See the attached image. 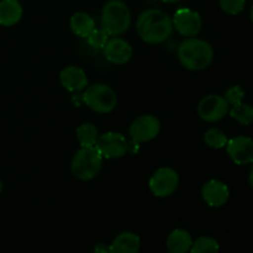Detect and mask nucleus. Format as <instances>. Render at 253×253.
<instances>
[{
  "mask_svg": "<svg viewBox=\"0 0 253 253\" xmlns=\"http://www.w3.org/2000/svg\"><path fill=\"white\" fill-rule=\"evenodd\" d=\"M244 96H245V90L242 89V86L234 85L225 91L224 98H225V100L227 101V104H229V105L234 106V105H237V104L242 103V100H244Z\"/></svg>",
  "mask_w": 253,
  "mask_h": 253,
  "instance_id": "25",
  "label": "nucleus"
},
{
  "mask_svg": "<svg viewBox=\"0 0 253 253\" xmlns=\"http://www.w3.org/2000/svg\"><path fill=\"white\" fill-rule=\"evenodd\" d=\"M131 26V11L123 0H109L101 10V29L109 36H120Z\"/></svg>",
  "mask_w": 253,
  "mask_h": 253,
  "instance_id": "3",
  "label": "nucleus"
},
{
  "mask_svg": "<svg viewBox=\"0 0 253 253\" xmlns=\"http://www.w3.org/2000/svg\"><path fill=\"white\" fill-rule=\"evenodd\" d=\"M219 244L215 239L209 236H202L190 247V253H219Z\"/></svg>",
  "mask_w": 253,
  "mask_h": 253,
  "instance_id": "21",
  "label": "nucleus"
},
{
  "mask_svg": "<svg viewBox=\"0 0 253 253\" xmlns=\"http://www.w3.org/2000/svg\"><path fill=\"white\" fill-rule=\"evenodd\" d=\"M227 155L236 165L253 163V140L247 136H237L226 143Z\"/></svg>",
  "mask_w": 253,
  "mask_h": 253,
  "instance_id": "11",
  "label": "nucleus"
},
{
  "mask_svg": "<svg viewBox=\"0 0 253 253\" xmlns=\"http://www.w3.org/2000/svg\"><path fill=\"white\" fill-rule=\"evenodd\" d=\"M95 148L103 158L116 160L121 158L127 152V141L120 132H108L99 136L95 143Z\"/></svg>",
  "mask_w": 253,
  "mask_h": 253,
  "instance_id": "7",
  "label": "nucleus"
},
{
  "mask_svg": "<svg viewBox=\"0 0 253 253\" xmlns=\"http://www.w3.org/2000/svg\"><path fill=\"white\" fill-rule=\"evenodd\" d=\"M83 100L86 106L99 114H109L116 108L118 96L106 84L96 83L88 86L83 94Z\"/></svg>",
  "mask_w": 253,
  "mask_h": 253,
  "instance_id": "5",
  "label": "nucleus"
},
{
  "mask_svg": "<svg viewBox=\"0 0 253 253\" xmlns=\"http://www.w3.org/2000/svg\"><path fill=\"white\" fill-rule=\"evenodd\" d=\"M136 30L140 39L146 43L160 44L170 36L173 22L162 10L147 9L138 15Z\"/></svg>",
  "mask_w": 253,
  "mask_h": 253,
  "instance_id": "1",
  "label": "nucleus"
},
{
  "mask_svg": "<svg viewBox=\"0 0 253 253\" xmlns=\"http://www.w3.org/2000/svg\"><path fill=\"white\" fill-rule=\"evenodd\" d=\"M163 2H167V4H174V2L180 1V0H162Z\"/></svg>",
  "mask_w": 253,
  "mask_h": 253,
  "instance_id": "28",
  "label": "nucleus"
},
{
  "mask_svg": "<svg viewBox=\"0 0 253 253\" xmlns=\"http://www.w3.org/2000/svg\"><path fill=\"white\" fill-rule=\"evenodd\" d=\"M99 138L98 128L94 124L84 123L77 128V140L82 147H89V146H95L96 141Z\"/></svg>",
  "mask_w": 253,
  "mask_h": 253,
  "instance_id": "19",
  "label": "nucleus"
},
{
  "mask_svg": "<svg viewBox=\"0 0 253 253\" xmlns=\"http://www.w3.org/2000/svg\"><path fill=\"white\" fill-rule=\"evenodd\" d=\"M59 81L62 85L69 91H81L88 86L85 72L76 66H68L62 69Z\"/></svg>",
  "mask_w": 253,
  "mask_h": 253,
  "instance_id": "14",
  "label": "nucleus"
},
{
  "mask_svg": "<svg viewBox=\"0 0 253 253\" xmlns=\"http://www.w3.org/2000/svg\"><path fill=\"white\" fill-rule=\"evenodd\" d=\"M204 141L209 147L219 150V148L226 147V143L229 140H227L226 135L219 128H209L204 133Z\"/></svg>",
  "mask_w": 253,
  "mask_h": 253,
  "instance_id": "22",
  "label": "nucleus"
},
{
  "mask_svg": "<svg viewBox=\"0 0 253 253\" xmlns=\"http://www.w3.org/2000/svg\"><path fill=\"white\" fill-rule=\"evenodd\" d=\"M103 166V157L95 146L81 147L72 160V173L81 180H90L99 174Z\"/></svg>",
  "mask_w": 253,
  "mask_h": 253,
  "instance_id": "4",
  "label": "nucleus"
},
{
  "mask_svg": "<svg viewBox=\"0 0 253 253\" xmlns=\"http://www.w3.org/2000/svg\"><path fill=\"white\" fill-rule=\"evenodd\" d=\"M249 183H250V187L253 189V166L251 168V170H250V174H249Z\"/></svg>",
  "mask_w": 253,
  "mask_h": 253,
  "instance_id": "27",
  "label": "nucleus"
},
{
  "mask_svg": "<svg viewBox=\"0 0 253 253\" xmlns=\"http://www.w3.org/2000/svg\"><path fill=\"white\" fill-rule=\"evenodd\" d=\"M86 41L90 47L95 49H103L106 42L109 41V35L103 29H94L90 34L86 36Z\"/></svg>",
  "mask_w": 253,
  "mask_h": 253,
  "instance_id": "23",
  "label": "nucleus"
},
{
  "mask_svg": "<svg viewBox=\"0 0 253 253\" xmlns=\"http://www.w3.org/2000/svg\"><path fill=\"white\" fill-rule=\"evenodd\" d=\"M230 115L242 125H251L253 123V106L250 104L240 103L232 106V109L230 110Z\"/></svg>",
  "mask_w": 253,
  "mask_h": 253,
  "instance_id": "20",
  "label": "nucleus"
},
{
  "mask_svg": "<svg viewBox=\"0 0 253 253\" xmlns=\"http://www.w3.org/2000/svg\"><path fill=\"white\" fill-rule=\"evenodd\" d=\"M140 237L133 232H123L111 242L110 253H137L140 250Z\"/></svg>",
  "mask_w": 253,
  "mask_h": 253,
  "instance_id": "15",
  "label": "nucleus"
},
{
  "mask_svg": "<svg viewBox=\"0 0 253 253\" xmlns=\"http://www.w3.org/2000/svg\"><path fill=\"white\" fill-rule=\"evenodd\" d=\"M173 29L177 30L182 36L193 37L202 30V16L199 12L189 7H180L174 12L172 19Z\"/></svg>",
  "mask_w": 253,
  "mask_h": 253,
  "instance_id": "9",
  "label": "nucleus"
},
{
  "mask_svg": "<svg viewBox=\"0 0 253 253\" xmlns=\"http://www.w3.org/2000/svg\"><path fill=\"white\" fill-rule=\"evenodd\" d=\"M202 197L209 207L220 208L226 204L229 200V187L221 180L211 179L203 185Z\"/></svg>",
  "mask_w": 253,
  "mask_h": 253,
  "instance_id": "13",
  "label": "nucleus"
},
{
  "mask_svg": "<svg viewBox=\"0 0 253 253\" xmlns=\"http://www.w3.org/2000/svg\"><path fill=\"white\" fill-rule=\"evenodd\" d=\"M214 49L204 40L187 39L178 47V59L183 67L190 71H203L211 64Z\"/></svg>",
  "mask_w": 253,
  "mask_h": 253,
  "instance_id": "2",
  "label": "nucleus"
},
{
  "mask_svg": "<svg viewBox=\"0 0 253 253\" xmlns=\"http://www.w3.org/2000/svg\"><path fill=\"white\" fill-rule=\"evenodd\" d=\"M69 25H71L72 32L83 39H86V36L95 29V22L93 17L83 11L72 15Z\"/></svg>",
  "mask_w": 253,
  "mask_h": 253,
  "instance_id": "18",
  "label": "nucleus"
},
{
  "mask_svg": "<svg viewBox=\"0 0 253 253\" xmlns=\"http://www.w3.org/2000/svg\"><path fill=\"white\" fill-rule=\"evenodd\" d=\"M179 184L178 173L170 167H162L151 177L148 185L152 194L157 198H167L175 192Z\"/></svg>",
  "mask_w": 253,
  "mask_h": 253,
  "instance_id": "6",
  "label": "nucleus"
},
{
  "mask_svg": "<svg viewBox=\"0 0 253 253\" xmlns=\"http://www.w3.org/2000/svg\"><path fill=\"white\" fill-rule=\"evenodd\" d=\"M21 17L22 6L17 0H0V25L14 26Z\"/></svg>",
  "mask_w": 253,
  "mask_h": 253,
  "instance_id": "16",
  "label": "nucleus"
},
{
  "mask_svg": "<svg viewBox=\"0 0 253 253\" xmlns=\"http://www.w3.org/2000/svg\"><path fill=\"white\" fill-rule=\"evenodd\" d=\"M161 131V123L156 116L142 115L136 119L130 126L131 138L133 142H148L158 136Z\"/></svg>",
  "mask_w": 253,
  "mask_h": 253,
  "instance_id": "10",
  "label": "nucleus"
},
{
  "mask_svg": "<svg viewBox=\"0 0 253 253\" xmlns=\"http://www.w3.org/2000/svg\"><path fill=\"white\" fill-rule=\"evenodd\" d=\"M229 106L224 96L210 94L204 96L198 104V115L208 123H216L226 116Z\"/></svg>",
  "mask_w": 253,
  "mask_h": 253,
  "instance_id": "8",
  "label": "nucleus"
},
{
  "mask_svg": "<svg viewBox=\"0 0 253 253\" xmlns=\"http://www.w3.org/2000/svg\"><path fill=\"white\" fill-rule=\"evenodd\" d=\"M168 253H169V252H168Z\"/></svg>",
  "mask_w": 253,
  "mask_h": 253,
  "instance_id": "31",
  "label": "nucleus"
},
{
  "mask_svg": "<svg viewBox=\"0 0 253 253\" xmlns=\"http://www.w3.org/2000/svg\"><path fill=\"white\" fill-rule=\"evenodd\" d=\"M94 253H110L109 247H106L105 245H98V246L94 249Z\"/></svg>",
  "mask_w": 253,
  "mask_h": 253,
  "instance_id": "26",
  "label": "nucleus"
},
{
  "mask_svg": "<svg viewBox=\"0 0 253 253\" xmlns=\"http://www.w3.org/2000/svg\"><path fill=\"white\" fill-rule=\"evenodd\" d=\"M1 190H2V182L0 180V193H1Z\"/></svg>",
  "mask_w": 253,
  "mask_h": 253,
  "instance_id": "30",
  "label": "nucleus"
},
{
  "mask_svg": "<svg viewBox=\"0 0 253 253\" xmlns=\"http://www.w3.org/2000/svg\"><path fill=\"white\" fill-rule=\"evenodd\" d=\"M251 21L253 24V4H252V7H251Z\"/></svg>",
  "mask_w": 253,
  "mask_h": 253,
  "instance_id": "29",
  "label": "nucleus"
},
{
  "mask_svg": "<svg viewBox=\"0 0 253 253\" xmlns=\"http://www.w3.org/2000/svg\"><path fill=\"white\" fill-rule=\"evenodd\" d=\"M219 5L226 14L237 15L244 11L246 0H219Z\"/></svg>",
  "mask_w": 253,
  "mask_h": 253,
  "instance_id": "24",
  "label": "nucleus"
},
{
  "mask_svg": "<svg viewBox=\"0 0 253 253\" xmlns=\"http://www.w3.org/2000/svg\"><path fill=\"white\" fill-rule=\"evenodd\" d=\"M103 49L105 58L114 64L127 63L133 53L132 46L126 40L118 36L109 39Z\"/></svg>",
  "mask_w": 253,
  "mask_h": 253,
  "instance_id": "12",
  "label": "nucleus"
},
{
  "mask_svg": "<svg viewBox=\"0 0 253 253\" xmlns=\"http://www.w3.org/2000/svg\"><path fill=\"white\" fill-rule=\"evenodd\" d=\"M193 245V239L188 231L175 229L167 239V249L169 253H187Z\"/></svg>",
  "mask_w": 253,
  "mask_h": 253,
  "instance_id": "17",
  "label": "nucleus"
}]
</instances>
